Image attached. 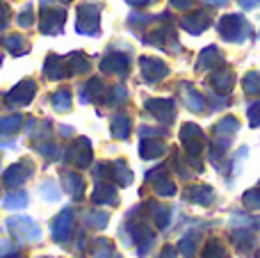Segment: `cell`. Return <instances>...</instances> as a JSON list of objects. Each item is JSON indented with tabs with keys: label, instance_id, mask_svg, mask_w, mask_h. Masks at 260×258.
Wrapping results in <instances>:
<instances>
[{
	"label": "cell",
	"instance_id": "cell-2",
	"mask_svg": "<svg viewBox=\"0 0 260 258\" xmlns=\"http://www.w3.org/2000/svg\"><path fill=\"white\" fill-rule=\"evenodd\" d=\"M258 3H260V0H240V5H242L244 9H253Z\"/></svg>",
	"mask_w": 260,
	"mask_h": 258
},
{
	"label": "cell",
	"instance_id": "cell-1",
	"mask_svg": "<svg viewBox=\"0 0 260 258\" xmlns=\"http://www.w3.org/2000/svg\"><path fill=\"white\" fill-rule=\"evenodd\" d=\"M249 117H251L253 126H260V103H256L251 110H249Z\"/></svg>",
	"mask_w": 260,
	"mask_h": 258
},
{
	"label": "cell",
	"instance_id": "cell-3",
	"mask_svg": "<svg viewBox=\"0 0 260 258\" xmlns=\"http://www.w3.org/2000/svg\"><path fill=\"white\" fill-rule=\"evenodd\" d=\"M212 3H215V5H221V3H224V0H212Z\"/></svg>",
	"mask_w": 260,
	"mask_h": 258
}]
</instances>
